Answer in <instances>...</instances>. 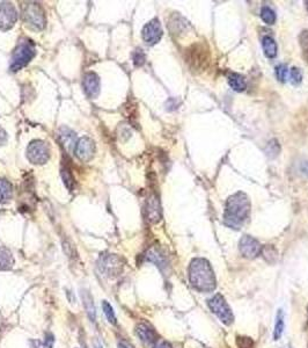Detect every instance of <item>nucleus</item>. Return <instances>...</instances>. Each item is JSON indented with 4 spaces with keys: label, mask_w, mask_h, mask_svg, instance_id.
Masks as SVG:
<instances>
[{
    "label": "nucleus",
    "mask_w": 308,
    "mask_h": 348,
    "mask_svg": "<svg viewBox=\"0 0 308 348\" xmlns=\"http://www.w3.org/2000/svg\"><path fill=\"white\" fill-rule=\"evenodd\" d=\"M239 249H240L241 254L244 255L245 258L248 259H255L256 257H259L262 252V246L259 241L250 237V236H244V237L240 239Z\"/></svg>",
    "instance_id": "8"
},
{
    "label": "nucleus",
    "mask_w": 308,
    "mask_h": 348,
    "mask_svg": "<svg viewBox=\"0 0 308 348\" xmlns=\"http://www.w3.org/2000/svg\"><path fill=\"white\" fill-rule=\"evenodd\" d=\"M123 267L124 262L116 254H103L98 260L99 272L107 277L118 276L122 273Z\"/></svg>",
    "instance_id": "4"
},
{
    "label": "nucleus",
    "mask_w": 308,
    "mask_h": 348,
    "mask_svg": "<svg viewBox=\"0 0 308 348\" xmlns=\"http://www.w3.org/2000/svg\"><path fill=\"white\" fill-rule=\"evenodd\" d=\"M287 73H288V70L286 65L282 64L276 68V76L279 81H285V79H286V77H287Z\"/></svg>",
    "instance_id": "32"
},
{
    "label": "nucleus",
    "mask_w": 308,
    "mask_h": 348,
    "mask_svg": "<svg viewBox=\"0 0 308 348\" xmlns=\"http://www.w3.org/2000/svg\"><path fill=\"white\" fill-rule=\"evenodd\" d=\"M35 53H36V50L32 41L27 40V38L21 40L13 53L12 63H11V70L14 72L21 70L33 60L34 56H35Z\"/></svg>",
    "instance_id": "3"
},
{
    "label": "nucleus",
    "mask_w": 308,
    "mask_h": 348,
    "mask_svg": "<svg viewBox=\"0 0 308 348\" xmlns=\"http://www.w3.org/2000/svg\"><path fill=\"white\" fill-rule=\"evenodd\" d=\"M228 84H229V86L237 92L245 91L246 87H247V84H246V80L244 77H242L241 75H239V73H234V72L229 73L228 75Z\"/></svg>",
    "instance_id": "20"
},
{
    "label": "nucleus",
    "mask_w": 308,
    "mask_h": 348,
    "mask_svg": "<svg viewBox=\"0 0 308 348\" xmlns=\"http://www.w3.org/2000/svg\"><path fill=\"white\" fill-rule=\"evenodd\" d=\"M102 309H103V313H105L106 318L108 322L110 324L115 325L117 323V318H116V315H115V311H114V308L111 307V304L109 302L107 301H103L102 302Z\"/></svg>",
    "instance_id": "25"
},
{
    "label": "nucleus",
    "mask_w": 308,
    "mask_h": 348,
    "mask_svg": "<svg viewBox=\"0 0 308 348\" xmlns=\"http://www.w3.org/2000/svg\"><path fill=\"white\" fill-rule=\"evenodd\" d=\"M207 305H209L210 310L220 319L221 323H224L225 325H230L234 322L233 312L221 294H217L212 299L209 300Z\"/></svg>",
    "instance_id": "5"
},
{
    "label": "nucleus",
    "mask_w": 308,
    "mask_h": 348,
    "mask_svg": "<svg viewBox=\"0 0 308 348\" xmlns=\"http://www.w3.org/2000/svg\"><path fill=\"white\" fill-rule=\"evenodd\" d=\"M195 50H194V53H192L191 56V62H194L195 67L196 68H201L202 64H205L206 63V56L202 53V51H204V49L201 50V46L198 45H195Z\"/></svg>",
    "instance_id": "26"
},
{
    "label": "nucleus",
    "mask_w": 308,
    "mask_h": 348,
    "mask_svg": "<svg viewBox=\"0 0 308 348\" xmlns=\"http://www.w3.org/2000/svg\"><path fill=\"white\" fill-rule=\"evenodd\" d=\"M82 299H83L85 310H86L87 315H88V318L91 319V322L95 323L96 311H95V305L93 303V297L91 296V294H90V292H88V290L84 289L82 292Z\"/></svg>",
    "instance_id": "16"
},
{
    "label": "nucleus",
    "mask_w": 308,
    "mask_h": 348,
    "mask_svg": "<svg viewBox=\"0 0 308 348\" xmlns=\"http://www.w3.org/2000/svg\"><path fill=\"white\" fill-rule=\"evenodd\" d=\"M145 211L146 219L149 223H158L161 219V206L157 195H151L148 197L145 206Z\"/></svg>",
    "instance_id": "13"
},
{
    "label": "nucleus",
    "mask_w": 308,
    "mask_h": 348,
    "mask_svg": "<svg viewBox=\"0 0 308 348\" xmlns=\"http://www.w3.org/2000/svg\"><path fill=\"white\" fill-rule=\"evenodd\" d=\"M261 18H262V20L267 23V25H273V23H275V21H276L275 12H273L270 7H268V6L262 7Z\"/></svg>",
    "instance_id": "27"
},
{
    "label": "nucleus",
    "mask_w": 308,
    "mask_h": 348,
    "mask_svg": "<svg viewBox=\"0 0 308 348\" xmlns=\"http://www.w3.org/2000/svg\"><path fill=\"white\" fill-rule=\"evenodd\" d=\"M83 87L87 96H90V98H95V96H98L100 93V88H101V83H100L99 76L94 72L86 73L83 80Z\"/></svg>",
    "instance_id": "12"
},
{
    "label": "nucleus",
    "mask_w": 308,
    "mask_h": 348,
    "mask_svg": "<svg viewBox=\"0 0 308 348\" xmlns=\"http://www.w3.org/2000/svg\"><path fill=\"white\" fill-rule=\"evenodd\" d=\"M279 151H280V146L276 139H272V141L269 142L267 148H265V153H267L270 158H275L278 156Z\"/></svg>",
    "instance_id": "28"
},
{
    "label": "nucleus",
    "mask_w": 308,
    "mask_h": 348,
    "mask_svg": "<svg viewBox=\"0 0 308 348\" xmlns=\"http://www.w3.org/2000/svg\"><path fill=\"white\" fill-rule=\"evenodd\" d=\"M250 214L249 197L242 192L229 196L226 202L224 223L230 229L239 230L246 223Z\"/></svg>",
    "instance_id": "2"
},
{
    "label": "nucleus",
    "mask_w": 308,
    "mask_h": 348,
    "mask_svg": "<svg viewBox=\"0 0 308 348\" xmlns=\"http://www.w3.org/2000/svg\"><path fill=\"white\" fill-rule=\"evenodd\" d=\"M262 46H263L265 56L273 58L277 55V43L271 36H264L262 40Z\"/></svg>",
    "instance_id": "21"
},
{
    "label": "nucleus",
    "mask_w": 308,
    "mask_h": 348,
    "mask_svg": "<svg viewBox=\"0 0 308 348\" xmlns=\"http://www.w3.org/2000/svg\"><path fill=\"white\" fill-rule=\"evenodd\" d=\"M18 20V12L10 3L0 4V29H10Z\"/></svg>",
    "instance_id": "10"
},
{
    "label": "nucleus",
    "mask_w": 308,
    "mask_h": 348,
    "mask_svg": "<svg viewBox=\"0 0 308 348\" xmlns=\"http://www.w3.org/2000/svg\"><path fill=\"white\" fill-rule=\"evenodd\" d=\"M299 42L302 50L303 58H305L306 62H308V30H302L299 36Z\"/></svg>",
    "instance_id": "29"
},
{
    "label": "nucleus",
    "mask_w": 308,
    "mask_h": 348,
    "mask_svg": "<svg viewBox=\"0 0 308 348\" xmlns=\"http://www.w3.org/2000/svg\"><path fill=\"white\" fill-rule=\"evenodd\" d=\"M61 178H63L64 184L67 187L68 191H73V188H74V178H73L71 169L68 166H63V168H61Z\"/></svg>",
    "instance_id": "23"
},
{
    "label": "nucleus",
    "mask_w": 308,
    "mask_h": 348,
    "mask_svg": "<svg viewBox=\"0 0 308 348\" xmlns=\"http://www.w3.org/2000/svg\"><path fill=\"white\" fill-rule=\"evenodd\" d=\"M188 275L191 285L197 292L211 293L217 287V278L212 266L204 258L192 259Z\"/></svg>",
    "instance_id": "1"
},
{
    "label": "nucleus",
    "mask_w": 308,
    "mask_h": 348,
    "mask_svg": "<svg viewBox=\"0 0 308 348\" xmlns=\"http://www.w3.org/2000/svg\"><path fill=\"white\" fill-rule=\"evenodd\" d=\"M142 40L149 45H153L158 43L163 37V28H161V23L158 19H153V20L146 23L144 28H142Z\"/></svg>",
    "instance_id": "9"
},
{
    "label": "nucleus",
    "mask_w": 308,
    "mask_h": 348,
    "mask_svg": "<svg viewBox=\"0 0 308 348\" xmlns=\"http://www.w3.org/2000/svg\"><path fill=\"white\" fill-rule=\"evenodd\" d=\"M27 158L32 164H45L50 158L49 145L43 141H33L27 148Z\"/></svg>",
    "instance_id": "6"
},
{
    "label": "nucleus",
    "mask_w": 308,
    "mask_h": 348,
    "mask_svg": "<svg viewBox=\"0 0 308 348\" xmlns=\"http://www.w3.org/2000/svg\"><path fill=\"white\" fill-rule=\"evenodd\" d=\"M146 260L153 262V264H156L161 269L167 266L166 257H165V255L158 249L148 250L147 253H146Z\"/></svg>",
    "instance_id": "17"
},
{
    "label": "nucleus",
    "mask_w": 308,
    "mask_h": 348,
    "mask_svg": "<svg viewBox=\"0 0 308 348\" xmlns=\"http://www.w3.org/2000/svg\"><path fill=\"white\" fill-rule=\"evenodd\" d=\"M13 196V187L9 180L0 179V203H7Z\"/></svg>",
    "instance_id": "19"
},
{
    "label": "nucleus",
    "mask_w": 308,
    "mask_h": 348,
    "mask_svg": "<svg viewBox=\"0 0 308 348\" xmlns=\"http://www.w3.org/2000/svg\"><path fill=\"white\" fill-rule=\"evenodd\" d=\"M95 153V144L90 137H83L76 142L74 154L82 161H90Z\"/></svg>",
    "instance_id": "11"
},
{
    "label": "nucleus",
    "mask_w": 308,
    "mask_h": 348,
    "mask_svg": "<svg viewBox=\"0 0 308 348\" xmlns=\"http://www.w3.org/2000/svg\"><path fill=\"white\" fill-rule=\"evenodd\" d=\"M136 334L145 345H151L157 342V332L147 323H139L136 326Z\"/></svg>",
    "instance_id": "14"
},
{
    "label": "nucleus",
    "mask_w": 308,
    "mask_h": 348,
    "mask_svg": "<svg viewBox=\"0 0 308 348\" xmlns=\"http://www.w3.org/2000/svg\"><path fill=\"white\" fill-rule=\"evenodd\" d=\"M59 141H60V144L63 145L65 149L72 150L73 146L75 148L74 144H76L75 143V133L73 130H71L70 128H66V127L60 128Z\"/></svg>",
    "instance_id": "15"
},
{
    "label": "nucleus",
    "mask_w": 308,
    "mask_h": 348,
    "mask_svg": "<svg viewBox=\"0 0 308 348\" xmlns=\"http://www.w3.org/2000/svg\"><path fill=\"white\" fill-rule=\"evenodd\" d=\"M261 254L263 255L265 260H267L268 262H270V264H273V262H276L277 259H278V253H277V251L275 250V247L270 246V245H267V246L262 247Z\"/></svg>",
    "instance_id": "24"
},
{
    "label": "nucleus",
    "mask_w": 308,
    "mask_h": 348,
    "mask_svg": "<svg viewBox=\"0 0 308 348\" xmlns=\"http://www.w3.org/2000/svg\"><path fill=\"white\" fill-rule=\"evenodd\" d=\"M7 139V135H6V131L3 129V128H0V145H3L4 143L6 142Z\"/></svg>",
    "instance_id": "34"
},
{
    "label": "nucleus",
    "mask_w": 308,
    "mask_h": 348,
    "mask_svg": "<svg viewBox=\"0 0 308 348\" xmlns=\"http://www.w3.org/2000/svg\"><path fill=\"white\" fill-rule=\"evenodd\" d=\"M153 348H173L171 343L166 340H157V342L154 343Z\"/></svg>",
    "instance_id": "33"
},
{
    "label": "nucleus",
    "mask_w": 308,
    "mask_h": 348,
    "mask_svg": "<svg viewBox=\"0 0 308 348\" xmlns=\"http://www.w3.org/2000/svg\"><path fill=\"white\" fill-rule=\"evenodd\" d=\"M118 348H133V347L130 346L129 343H126L124 341H121V342H118Z\"/></svg>",
    "instance_id": "35"
},
{
    "label": "nucleus",
    "mask_w": 308,
    "mask_h": 348,
    "mask_svg": "<svg viewBox=\"0 0 308 348\" xmlns=\"http://www.w3.org/2000/svg\"><path fill=\"white\" fill-rule=\"evenodd\" d=\"M24 18L27 25L33 29L41 30L45 27L44 11L38 4H28L24 11Z\"/></svg>",
    "instance_id": "7"
},
{
    "label": "nucleus",
    "mask_w": 308,
    "mask_h": 348,
    "mask_svg": "<svg viewBox=\"0 0 308 348\" xmlns=\"http://www.w3.org/2000/svg\"><path fill=\"white\" fill-rule=\"evenodd\" d=\"M14 265L12 252L6 247H0V270H9Z\"/></svg>",
    "instance_id": "18"
},
{
    "label": "nucleus",
    "mask_w": 308,
    "mask_h": 348,
    "mask_svg": "<svg viewBox=\"0 0 308 348\" xmlns=\"http://www.w3.org/2000/svg\"><path fill=\"white\" fill-rule=\"evenodd\" d=\"M132 60H133V63L136 67H141V65L145 64V61H146V55L145 52L142 51V49L138 48L134 50L133 55H132Z\"/></svg>",
    "instance_id": "30"
},
{
    "label": "nucleus",
    "mask_w": 308,
    "mask_h": 348,
    "mask_svg": "<svg viewBox=\"0 0 308 348\" xmlns=\"http://www.w3.org/2000/svg\"><path fill=\"white\" fill-rule=\"evenodd\" d=\"M285 327V322H284V312L282 309H279L277 311L276 315V322H275V330H273V339L279 340L282 338L283 332Z\"/></svg>",
    "instance_id": "22"
},
{
    "label": "nucleus",
    "mask_w": 308,
    "mask_h": 348,
    "mask_svg": "<svg viewBox=\"0 0 308 348\" xmlns=\"http://www.w3.org/2000/svg\"><path fill=\"white\" fill-rule=\"evenodd\" d=\"M290 80L293 85H299L302 80V73L298 68H292L290 70Z\"/></svg>",
    "instance_id": "31"
}]
</instances>
